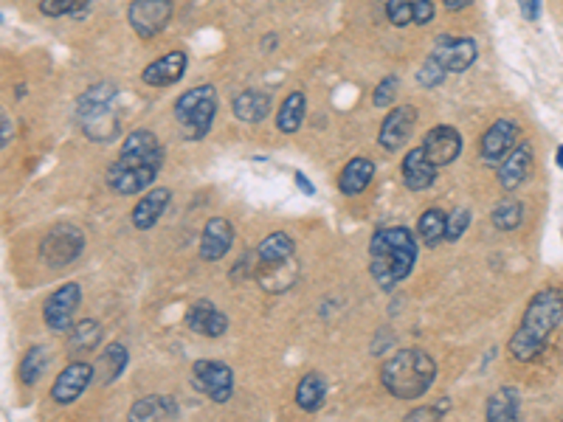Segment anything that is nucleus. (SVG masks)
<instances>
[{"instance_id": "1", "label": "nucleus", "mask_w": 563, "mask_h": 422, "mask_svg": "<svg viewBox=\"0 0 563 422\" xmlns=\"http://www.w3.org/2000/svg\"><path fill=\"white\" fill-rule=\"evenodd\" d=\"M164 161V149L149 130H136L124 138V146L118 158L107 166V186L110 192L128 197L141 195L152 186V180L159 177Z\"/></svg>"}, {"instance_id": "2", "label": "nucleus", "mask_w": 563, "mask_h": 422, "mask_svg": "<svg viewBox=\"0 0 563 422\" xmlns=\"http://www.w3.org/2000/svg\"><path fill=\"white\" fill-rule=\"evenodd\" d=\"M560 321H563V293L558 287L538 290L533 298H529L524 318L510 338L507 349H510L513 360H518V364L536 360L544 352L549 336L560 327Z\"/></svg>"}, {"instance_id": "3", "label": "nucleus", "mask_w": 563, "mask_h": 422, "mask_svg": "<svg viewBox=\"0 0 563 422\" xmlns=\"http://www.w3.org/2000/svg\"><path fill=\"white\" fill-rule=\"evenodd\" d=\"M417 239L409 228H378L369 239V274L381 290H394L415 270Z\"/></svg>"}, {"instance_id": "4", "label": "nucleus", "mask_w": 563, "mask_h": 422, "mask_svg": "<svg viewBox=\"0 0 563 422\" xmlns=\"http://www.w3.org/2000/svg\"><path fill=\"white\" fill-rule=\"evenodd\" d=\"M436 377V364L425 349H400L384 360L381 383L397 400H417L431 388Z\"/></svg>"}, {"instance_id": "5", "label": "nucleus", "mask_w": 563, "mask_h": 422, "mask_svg": "<svg viewBox=\"0 0 563 422\" xmlns=\"http://www.w3.org/2000/svg\"><path fill=\"white\" fill-rule=\"evenodd\" d=\"M217 116V90L211 85H198L175 99V118L186 138H203Z\"/></svg>"}, {"instance_id": "6", "label": "nucleus", "mask_w": 563, "mask_h": 422, "mask_svg": "<svg viewBox=\"0 0 563 422\" xmlns=\"http://www.w3.org/2000/svg\"><path fill=\"white\" fill-rule=\"evenodd\" d=\"M85 251V234L71 226V223H59L56 228H51L43 243H40V259L48 267H68L71 262H77Z\"/></svg>"}, {"instance_id": "7", "label": "nucleus", "mask_w": 563, "mask_h": 422, "mask_svg": "<svg viewBox=\"0 0 563 422\" xmlns=\"http://www.w3.org/2000/svg\"><path fill=\"white\" fill-rule=\"evenodd\" d=\"M189 383L214 403H229V397L234 395V372L223 360H195Z\"/></svg>"}, {"instance_id": "8", "label": "nucleus", "mask_w": 563, "mask_h": 422, "mask_svg": "<svg viewBox=\"0 0 563 422\" xmlns=\"http://www.w3.org/2000/svg\"><path fill=\"white\" fill-rule=\"evenodd\" d=\"M172 0H130L128 20L133 25V32L144 40H152L155 35H161L172 20Z\"/></svg>"}, {"instance_id": "9", "label": "nucleus", "mask_w": 563, "mask_h": 422, "mask_svg": "<svg viewBox=\"0 0 563 422\" xmlns=\"http://www.w3.org/2000/svg\"><path fill=\"white\" fill-rule=\"evenodd\" d=\"M79 305H82V287L77 282H68L56 293H51L46 307H43V318H46L48 329H54V333H68V329L74 327V316H77Z\"/></svg>"}, {"instance_id": "10", "label": "nucleus", "mask_w": 563, "mask_h": 422, "mask_svg": "<svg viewBox=\"0 0 563 422\" xmlns=\"http://www.w3.org/2000/svg\"><path fill=\"white\" fill-rule=\"evenodd\" d=\"M440 65L448 74H462L476 63V43L471 37H454V35H440L434 40V51Z\"/></svg>"}, {"instance_id": "11", "label": "nucleus", "mask_w": 563, "mask_h": 422, "mask_svg": "<svg viewBox=\"0 0 563 422\" xmlns=\"http://www.w3.org/2000/svg\"><path fill=\"white\" fill-rule=\"evenodd\" d=\"M516 138H518L516 122H510V118H498V122H493L479 141L482 161L487 166H498L516 149Z\"/></svg>"}, {"instance_id": "12", "label": "nucleus", "mask_w": 563, "mask_h": 422, "mask_svg": "<svg viewBox=\"0 0 563 422\" xmlns=\"http://www.w3.org/2000/svg\"><path fill=\"white\" fill-rule=\"evenodd\" d=\"M93 383V364H85V360H74L66 369H62L51 386V400L59 406H71L74 400H79L85 395V388Z\"/></svg>"}, {"instance_id": "13", "label": "nucleus", "mask_w": 563, "mask_h": 422, "mask_svg": "<svg viewBox=\"0 0 563 422\" xmlns=\"http://www.w3.org/2000/svg\"><path fill=\"white\" fill-rule=\"evenodd\" d=\"M415 127H417V110L412 105H397L384 118L381 133H378V144L386 149V153H394V149H400L405 141L412 138Z\"/></svg>"}, {"instance_id": "14", "label": "nucleus", "mask_w": 563, "mask_h": 422, "mask_svg": "<svg viewBox=\"0 0 563 422\" xmlns=\"http://www.w3.org/2000/svg\"><path fill=\"white\" fill-rule=\"evenodd\" d=\"M420 146L425 149V156H428L436 166H448V164H454V161L459 158V153H462V136H459V130L451 127V125H436V127H431V130L425 133V138H423Z\"/></svg>"}, {"instance_id": "15", "label": "nucleus", "mask_w": 563, "mask_h": 422, "mask_svg": "<svg viewBox=\"0 0 563 422\" xmlns=\"http://www.w3.org/2000/svg\"><path fill=\"white\" fill-rule=\"evenodd\" d=\"M186 324H189L192 333L206 336V338H220L229 329V318L226 313L214 305L209 298H198L195 305L186 313Z\"/></svg>"}, {"instance_id": "16", "label": "nucleus", "mask_w": 563, "mask_h": 422, "mask_svg": "<svg viewBox=\"0 0 563 422\" xmlns=\"http://www.w3.org/2000/svg\"><path fill=\"white\" fill-rule=\"evenodd\" d=\"M436 166L428 156H425V149L417 146V149H409L400 164V175H403V184L405 189H412V192H425L434 180H436Z\"/></svg>"}, {"instance_id": "17", "label": "nucleus", "mask_w": 563, "mask_h": 422, "mask_svg": "<svg viewBox=\"0 0 563 422\" xmlns=\"http://www.w3.org/2000/svg\"><path fill=\"white\" fill-rule=\"evenodd\" d=\"M234 246V226L226 217H211L200 234V259L217 262L223 259Z\"/></svg>"}, {"instance_id": "18", "label": "nucleus", "mask_w": 563, "mask_h": 422, "mask_svg": "<svg viewBox=\"0 0 563 422\" xmlns=\"http://www.w3.org/2000/svg\"><path fill=\"white\" fill-rule=\"evenodd\" d=\"M183 71H186V54L183 51H169V54L159 56L155 63H149L141 71V82H147L149 87H167V85L180 82Z\"/></svg>"}, {"instance_id": "19", "label": "nucleus", "mask_w": 563, "mask_h": 422, "mask_svg": "<svg viewBox=\"0 0 563 422\" xmlns=\"http://www.w3.org/2000/svg\"><path fill=\"white\" fill-rule=\"evenodd\" d=\"M529 169H533V146L516 144L513 153L498 164V184H502L507 192H513L529 177Z\"/></svg>"}, {"instance_id": "20", "label": "nucleus", "mask_w": 563, "mask_h": 422, "mask_svg": "<svg viewBox=\"0 0 563 422\" xmlns=\"http://www.w3.org/2000/svg\"><path fill=\"white\" fill-rule=\"evenodd\" d=\"M169 203H172V192H169V189H152V192H147V195L136 203L133 215H130L133 226H136L138 231L152 228L155 223L164 217V211L169 208Z\"/></svg>"}, {"instance_id": "21", "label": "nucleus", "mask_w": 563, "mask_h": 422, "mask_svg": "<svg viewBox=\"0 0 563 422\" xmlns=\"http://www.w3.org/2000/svg\"><path fill=\"white\" fill-rule=\"evenodd\" d=\"M293 251H296L293 239H291L285 231H273V234H268V236L262 239L260 248H257L260 267L276 270V267H282V265H288V262L293 259Z\"/></svg>"}, {"instance_id": "22", "label": "nucleus", "mask_w": 563, "mask_h": 422, "mask_svg": "<svg viewBox=\"0 0 563 422\" xmlns=\"http://www.w3.org/2000/svg\"><path fill=\"white\" fill-rule=\"evenodd\" d=\"M113 99H116V85L113 82H97L93 87H87L85 94L77 99L79 122H87V118H93V116H102V113L113 110Z\"/></svg>"}, {"instance_id": "23", "label": "nucleus", "mask_w": 563, "mask_h": 422, "mask_svg": "<svg viewBox=\"0 0 563 422\" xmlns=\"http://www.w3.org/2000/svg\"><path fill=\"white\" fill-rule=\"evenodd\" d=\"M180 417V408L175 403V397L169 395H149V397H141L133 403L130 408V419L133 422H161V419H178Z\"/></svg>"}, {"instance_id": "24", "label": "nucleus", "mask_w": 563, "mask_h": 422, "mask_svg": "<svg viewBox=\"0 0 563 422\" xmlns=\"http://www.w3.org/2000/svg\"><path fill=\"white\" fill-rule=\"evenodd\" d=\"M128 347L124 344H107L102 349V355L97 357V364H93V380H97L99 386H107L113 383L124 369H128Z\"/></svg>"}, {"instance_id": "25", "label": "nucleus", "mask_w": 563, "mask_h": 422, "mask_svg": "<svg viewBox=\"0 0 563 422\" xmlns=\"http://www.w3.org/2000/svg\"><path fill=\"white\" fill-rule=\"evenodd\" d=\"M231 110H234V116L240 118V122L260 125L262 118H268V113H271V96L265 94V90H242V94L234 99Z\"/></svg>"}, {"instance_id": "26", "label": "nucleus", "mask_w": 563, "mask_h": 422, "mask_svg": "<svg viewBox=\"0 0 563 422\" xmlns=\"http://www.w3.org/2000/svg\"><path fill=\"white\" fill-rule=\"evenodd\" d=\"M372 177H374V164L366 158H353L338 175V189H341V195L355 197L372 184Z\"/></svg>"}, {"instance_id": "27", "label": "nucleus", "mask_w": 563, "mask_h": 422, "mask_svg": "<svg viewBox=\"0 0 563 422\" xmlns=\"http://www.w3.org/2000/svg\"><path fill=\"white\" fill-rule=\"evenodd\" d=\"M518 406H521L518 388L505 386L490 395V400L485 406V417L490 422H513V419H518Z\"/></svg>"}, {"instance_id": "28", "label": "nucleus", "mask_w": 563, "mask_h": 422, "mask_svg": "<svg viewBox=\"0 0 563 422\" xmlns=\"http://www.w3.org/2000/svg\"><path fill=\"white\" fill-rule=\"evenodd\" d=\"M327 377L322 372H307L296 386V403L302 411H319L327 397Z\"/></svg>"}, {"instance_id": "29", "label": "nucleus", "mask_w": 563, "mask_h": 422, "mask_svg": "<svg viewBox=\"0 0 563 422\" xmlns=\"http://www.w3.org/2000/svg\"><path fill=\"white\" fill-rule=\"evenodd\" d=\"M304 113H307V96L302 94V90H293V94L285 96V102H282V107L276 113L279 133L293 136L302 127V122H304Z\"/></svg>"}, {"instance_id": "30", "label": "nucleus", "mask_w": 563, "mask_h": 422, "mask_svg": "<svg viewBox=\"0 0 563 422\" xmlns=\"http://www.w3.org/2000/svg\"><path fill=\"white\" fill-rule=\"evenodd\" d=\"M417 234L428 248H436L448 234V215L440 208H425L417 223Z\"/></svg>"}, {"instance_id": "31", "label": "nucleus", "mask_w": 563, "mask_h": 422, "mask_svg": "<svg viewBox=\"0 0 563 422\" xmlns=\"http://www.w3.org/2000/svg\"><path fill=\"white\" fill-rule=\"evenodd\" d=\"M102 336H105L102 324L93 321V318H85V321H79L77 327H71L68 349H71V352H90V349H97V347L102 344Z\"/></svg>"}, {"instance_id": "32", "label": "nucleus", "mask_w": 563, "mask_h": 422, "mask_svg": "<svg viewBox=\"0 0 563 422\" xmlns=\"http://www.w3.org/2000/svg\"><path fill=\"white\" fill-rule=\"evenodd\" d=\"M521 220H524V206L516 197H502L490 211V223L498 231H513L521 226Z\"/></svg>"}, {"instance_id": "33", "label": "nucleus", "mask_w": 563, "mask_h": 422, "mask_svg": "<svg viewBox=\"0 0 563 422\" xmlns=\"http://www.w3.org/2000/svg\"><path fill=\"white\" fill-rule=\"evenodd\" d=\"M46 367H48V349L46 347H31L20 367H17V375H20V383L23 386H35L43 375H46Z\"/></svg>"}, {"instance_id": "34", "label": "nucleus", "mask_w": 563, "mask_h": 422, "mask_svg": "<svg viewBox=\"0 0 563 422\" xmlns=\"http://www.w3.org/2000/svg\"><path fill=\"white\" fill-rule=\"evenodd\" d=\"M82 133H85L90 141L107 144V141H113V138L118 136V116H116L113 110H107V113H102V116H93V118H87V122H82Z\"/></svg>"}, {"instance_id": "35", "label": "nucleus", "mask_w": 563, "mask_h": 422, "mask_svg": "<svg viewBox=\"0 0 563 422\" xmlns=\"http://www.w3.org/2000/svg\"><path fill=\"white\" fill-rule=\"evenodd\" d=\"M384 6H386V17H389L392 25L403 28V25L415 23V6H417V0H384Z\"/></svg>"}, {"instance_id": "36", "label": "nucleus", "mask_w": 563, "mask_h": 422, "mask_svg": "<svg viewBox=\"0 0 563 422\" xmlns=\"http://www.w3.org/2000/svg\"><path fill=\"white\" fill-rule=\"evenodd\" d=\"M90 6V0H40V12L46 17H66L79 15Z\"/></svg>"}, {"instance_id": "37", "label": "nucleus", "mask_w": 563, "mask_h": 422, "mask_svg": "<svg viewBox=\"0 0 563 422\" xmlns=\"http://www.w3.org/2000/svg\"><path fill=\"white\" fill-rule=\"evenodd\" d=\"M445 74H448V71L440 65V59L431 54V56H425V63L417 68V82H420L423 87H436V85L445 79Z\"/></svg>"}, {"instance_id": "38", "label": "nucleus", "mask_w": 563, "mask_h": 422, "mask_svg": "<svg viewBox=\"0 0 563 422\" xmlns=\"http://www.w3.org/2000/svg\"><path fill=\"white\" fill-rule=\"evenodd\" d=\"M397 90H400V79H397V76L381 79L378 87H374V94H372V105H374V107H394Z\"/></svg>"}, {"instance_id": "39", "label": "nucleus", "mask_w": 563, "mask_h": 422, "mask_svg": "<svg viewBox=\"0 0 563 422\" xmlns=\"http://www.w3.org/2000/svg\"><path fill=\"white\" fill-rule=\"evenodd\" d=\"M471 226V211L467 208H456L454 215H448V234H445V243H456L462 239V234Z\"/></svg>"}, {"instance_id": "40", "label": "nucleus", "mask_w": 563, "mask_h": 422, "mask_svg": "<svg viewBox=\"0 0 563 422\" xmlns=\"http://www.w3.org/2000/svg\"><path fill=\"white\" fill-rule=\"evenodd\" d=\"M445 408H448V403H443V406H423V408H415V411L405 414V419H412V422H417V419H443Z\"/></svg>"}, {"instance_id": "41", "label": "nucleus", "mask_w": 563, "mask_h": 422, "mask_svg": "<svg viewBox=\"0 0 563 422\" xmlns=\"http://www.w3.org/2000/svg\"><path fill=\"white\" fill-rule=\"evenodd\" d=\"M434 4L431 0H417V6H415V23L417 25H428L434 20Z\"/></svg>"}, {"instance_id": "42", "label": "nucleus", "mask_w": 563, "mask_h": 422, "mask_svg": "<svg viewBox=\"0 0 563 422\" xmlns=\"http://www.w3.org/2000/svg\"><path fill=\"white\" fill-rule=\"evenodd\" d=\"M518 6L527 20H536L541 15V0H518Z\"/></svg>"}, {"instance_id": "43", "label": "nucleus", "mask_w": 563, "mask_h": 422, "mask_svg": "<svg viewBox=\"0 0 563 422\" xmlns=\"http://www.w3.org/2000/svg\"><path fill=\"white\" fill-rule=\"evenodd\" d=\"M474 0H443V6L448 9V12H462L465 6H471Z\"/></svg>"}, {"instance_id": "44", "label": "nucleus", "mask_w": 563, "mask_h": 422, "mask_svg": "<svg viewBox=\"0 0 563 422\" xmlns=\"http://www.w3.org/2000/svg\"><path fill=\"white\" fill-rule=\"evenodd\" d=\"M296 184H299V189H304V195H310V197L316 195V189H312V184H310V180H307L302 172H296Z\"/></svg>"}, {"instance_id": "45", "label": "nucleus", "mask_w": 563, "mask_h": 422, "mask_svg": "<svg viewBox=\"0 0 563 422\" xmlns=\"http://www.w3.org/2000/svg\"><path fill=\"white\" fill-rule=\"evenodd\" d=\"M9 136H12V122H9V116L4 113V146H9Z\"/></svg>"}, {"instance_id": "46", "label": "nucleus", "mask_w": 563, "mask_h": 422, "mask_svg": "<svg viewBox=\"0 0 563 422\" xmlns=\"http://www.w3.org/2000/svg\"><path fill=\"white\" fill-rule=\"evenodd\" d=\"M555 161H558V166L563 169V144L558 146V158H555Z\"/></svg>"}]
</instances>
